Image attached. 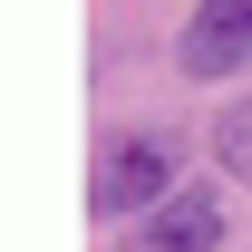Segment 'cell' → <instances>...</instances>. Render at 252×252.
Wrapping results in <instances>:
<instances>
[{
  "label": "cell",
  "mask_w": 252,
  "mask_h": 252,
  "mask_svg": "<svg viewBox=\"0 0 252 252\" xmlns=\"http://www.w3.org/2000/svg\"><path fill=\"white\" fill-rule=\"evenodd\" d=\"M165 194H175V146L165 136H117L97 156V185H88L97 214H156Z\"/></svg>",
  "instance_id": "cell-1"
},
{
  "label": "cell",
  "mask_w": 252,
  "mask_h": 252,
  "mask_svg": "<svg viewBox=\"0 0 252 252\" xmlns=\"http://www.w3.org/2000/svg\"><path fill=\"white\" fill-rule=\"evenodd\" d=\"M223 243V194H165L146 223H126V252H214Z\"/></svg>",
  "instance_id": "cell-3"
},
{
  "label": "cell",
  "mask_w": 252,
  "mask_h": 252,
  "mask_svg": "<svg viewBox=\"0 0 252 252\" xmlns=\"http://www.w3.org/2000/svg\"><path fill=\"white\" fill-rule=\"evenodd\" d=\"M175 68H185V78H233V68H252V0H194L185 39H175Z\"/></svg>",
  "instance_id": "cell-2"
},
{
  "label": "cell",
  "mask_w": 252,
  "mask_h": 252,
  "mask_svg": "<svg viewBox=\"0 0 252 252\" xmlns=\"http://www.w3.org/2000/svg\"><path fill=\"white\" fill-rule=\"evenodd\" d=\"M214 165L233 175V185H252V107H223L214 117Z\"/></svg>",
  "instance_id": "cell-4"
}]
</instances>
